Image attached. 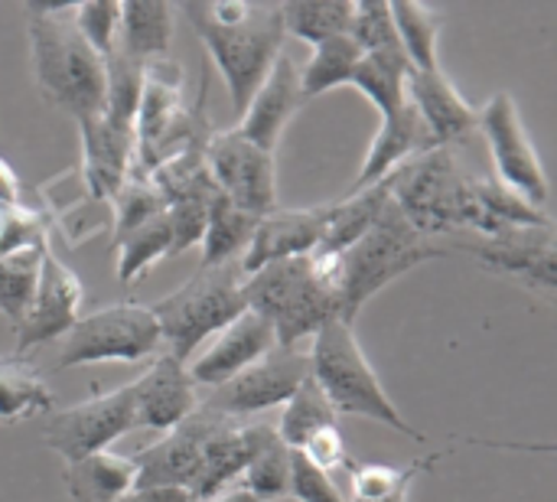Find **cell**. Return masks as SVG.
Wrapping results in <instances>:
<instances>
[{
    "mask_svg": "<svg viewBox=\"0 0 557 502\" xmlns=\"http://www.w3.org/2000/svg\"><path fill=\"white\" fill-rule=\"evenodd\" d=\"M20 248H49L46 219L23 203L0 209V255Z\"/></svg>",
    "mask_w": 557,
    "mask_h": 502,
    "instance_id": "60d3db41",
    "label": "cell"
},
{
    "mask_svg": "<svg viewBox=\"0 0 557 502\" xmlns=\"http://www.w3.org/2000/svg\"><path fill=\"white\" fill-rule=\"evenodd\" d=\"M134 428H137V421H134L131 385H121V389H111L104 395H95L88 402H78L72 408L49 415V421L42 428V441L65 464H72L88 454L108 451L114 441H121Z\"/></svg>",
    "mask_w": 557,
    "mask_h": 502,
    "instance_id": "8fae6325",
    "label": "cell"
},
{
    "mask_svg": "<svg viewBox=\"0 0 557 502\" xmlns=\"http://www.w3.org/2000/svg\"><path fill=\"white\" fill-rule=\"evenodd\" d=\"M49 248H20L0 255V314L16 327L36 291L39 265Z\"/></svg>",
    "mask_w": 557,
    "mask_h": 502,
    "instance_id": "8d00e7d4",
    "label": "cell"
},
{
    "mask_svg": "<svg viewBox=\"0 0 557 502\" xmlns=\"http://www.w3.org/2000/svg\"><path fill=\"white\" fill-rule=\"evenodd\" d=\"M183 16L193 23L196 36L209 49L235 114L248 108L251 95L284 52L281 7L268 3H183Z\"/></svg>",
    "mask_w": 557,
    "mask_h": 502,
    "instance_id": "7a4b0ae2",
    "label": "cell"
},
{
    "mask_svg": "<svg viewBox=\"0 0 557 502\" xmlns=\"http://www.w3.org/2000/svg\"><path fill=\"white\" fill-rule=\"evenodd\" d=\"M388 199H392V189H388V180H382V183H372L366 189L349 193L339 203H330L326 232H323V242L317 252L320 255H343L346 248H352L375 225V219L382 216Z\"/></svg>",
    "mask_w": 557,
    "mask_h": 502,
    "instance_id": "484cf974",
    "label": "cell"
},
{
    "mask_svg": "<svg viewBox=\"0 0 557 502\" xmlns=\"http://www.w3.org/2000/svg\"><path fill=\"white\" fill-rule=\"evenodd\" d=\"M183 65L173 56H160L144 62L140 69V98H137V114H134V170H140V163L153 154V147L163 140V134L170 131V124L180 118L183 111Z\"/></svg>",
    "mask_w": 557,
    "mask_h": 502,
    "instance_id": "ffe728a7",
    "label": "cell"
},
{
    "mask_svg": "<svg viewBox=\"0 0 557 502\" xmlns=\"http://www.w3.org/2000/svg\"><path fill=\"white\" fill-rule=\"evenodd\" d=\"M476 131H483V137H486V147H490V157L496 167V180L503 186H509L512 193H519L522 199H529L532 206L545 209L548 206V173H545L542 157L525 131L522 111L509 91L493 95L480 108Z\"/></svg>",
    "mask_w": 557,
    "mask_h": 502,
    "instance_id": "9c48e42d",
    "label": "cell"
},
{
    "mask_svg": "<svg viewBox=\"0 0 557 502\" xmlns=\"http://www.w3.org/2000/svg\"><path fill=\"white\" fill-rule=\"evenodd\" d=\"M20 180H16V173L10 170V163H3L0 160V209H10V206H16L20 203Z\"/></svg>",
    "mask_w": 557,
    "mask_h": 502,
    "instance_id": "bcb514c9",
    "label": "cell"
},
{
    "mask_svg": "<svg viewBox=\"0 0 557 502\" xmlns=\"http://www.w3.org/2000/svg\"><path fill=\"white\" fill-rule=\"evenodd\" d=\"M408 75H411V62L405 59V52H372V56H362L349 85L359 88L372 101L379 118H388L408 101L405 95Z\"/></svg>",
    "mask_w": 557,
    "mask_h": 502,
    "instance_id": "f1b7e54d",
    "label": "cell"
},
{
    "mask_svg": "<svg viewBox=\"0 0 557 502\" xmlns=\"http://www.w3.org/2000/svg\"><path fill=\"white\" fill-rule=\"evenodd\" d=\"M268 434H271L268 425L222 418V425L202 444L199 467H196V477L189 487V500L202 502L225 493L228 483L245 474V467L251 464V457L258 454V448L264 444Z\"/></svg>",
    "mask_w": 557,
    "mask_h": 502,
    "instance_id": "7402d4cb",
    "label": "cell"
},
{
    "mask_svg": "<svg viewBox=\"0 0 557 502\" xmlns=\"http://www.w3.org/2000/svg\"><path fill=\"white\" fill-rule=\"evenodd\" d=\"M212 199H180L166 206V225L173 235V255L189 252L193 245H202L206 222H209Z\"/></svg>",
    "mask_w": 557,
    "mask_h": 502,
    "instance_id": "b9f144b4",
    "label": "cell"
},
{
    "mask_svg": "<svg viewBox=\"0 0 557 502\" xmlns=\"http://www.w3.org/2000/svg\"><path fill=\"white\" fill-rule=\"evenodd\" d=\"M206 167L215 189L248 216L264 219L277 209V160L271 150L245 140L235 127L212 131L206 144Z\"/></svg>",
    "mask_w": 557,
    "mask_h": 502,
    "instance_id": "30bf717a",
    "label": "cell"
},
{
    "mask_svg": "<svg viewBox=\"0 0 557 502\" xmlns=\"http://www.w3.org/2000/svg\"><path fill=\"white\" fill-rule=\"evenodd\" d=\"M117 502H193L186 490L176 487H134L127 497H121Z\"/></svg>",
    "mask_w": 557,
    "mask_h": 502,
    "instance_id": "f6af8a7d",
    "label": "cell"
},
{
    "mask_svg": "<svg viewBox=\"0 0 557 502\" xmlns=\"http://www.w3.org/2000/svg\"><path fill=\"white\" fill-rule=\"evenodd\" d=\"M173 7L170 3H121L117 20V52L137 65L170 56V36H173Z\"/></svg>",
    "mask_w": 557,
    "mask_h": 502,
    "instance_id": "cb8c5ba5",
    "label": "cell"
},
{
    "mask_svg": "<svg viewBox=\"0 0 557 502\" xmlns=\"http://www.w3.org/2000/svg\"><path fill=\"white\" fill-rule=\"evenodd\" d=\"M137 487L131 457L101 451L65 464V490L75 502H117Z\"/></svg>",
    "mask_w": 557,
    "mask_h": 502,
    "instance_id": "d4e9b609",
    "label": "cell"
},
{
    "mask_svg": "<svg viewBox=\"0 0 557 502\" xmlns=\"http://www.w3.org/2000/svg\"><path fill=\"white\" fill-rule=\"evenodd\" d=\"M450 255L434 238H424L388 199L375 225L339 255V320L356 323V314L392 281L431 258Z\"/></svg>",
    "mask_w": 557,
    "mask_h": 502,
    "instance_id": "277c9868",
    "label": "cell"
},
{
    "mask_svg": "<svg viewBox=\"0 0 557 502\" xmlns=\"http://www.w3.org/2000/svg\"><path fill=\"white\" fill-rule=\"evenodd\" d=\"M258 216L242 212L238 206H232L222 193L212 199L209 206V222H206V235H202V261L199 268H215L225 261H242L251 235H255Z\"/></svg>",
    "mask_w": 557,
    "mask_h": 502,
    "instance_id": "f546056e",
    "label": "cell"
},
{
    "mask_svg": "<svg viewBox=\"0 0 557 502\" xmlns=\"http://www.w3.org/2000/svg\"><path fill=\"white\" fill-rule=\"evenodd\" d=\"M352 7L356 3H284L281 7V23H284V36H297L310 46L330 39V36H343L349 33L352 23Z\"/></svg>",
    "mask_w": 557,
    "mask_h": 502,
    "instance_id": "d590c367",
    "label": "cell"
},
{
    "mask_svg": "<svg viewBox=\"0 0 557 502\" xmlns=\"http://www.w3.org/2000/svg\"><path fill=\"white\" fill-rule=\"evenodd\" d=\"M82 297H85V287L75 278V271L65 268L52 252H46L29 307H26L23 320L13 327V336H16L13 356H26L36 346L62 340L78 320Z\"/></svg>",
    "mask_w": 557,
    "mask_h": 502,
    "instance_id": "4fadbf2b",
    "label": "cell"
},
{
    "mask_svg": "<svg viewBox=\"0 0 557 502\" xmlns=\"http://www.w3.org/2000/svg\"><path fill=\"white\" fill-rule=\"evenodd\" d=\"M304 88H300V65L290 56H277V62L271 65V72L264 75V82L258 85V91L251 95L248 108L238 118V134L251 144H258L261 150H277L287 124L297 118L300 105H304Z\"/></svg>",
    "mask_w": 557,
    "mask_h": 502,
    "instance_id": "e0dca14e",
    "label": "cell"
},
{
    "mask_svg": "<svg viewBox=\"0 0 557 502\" xmlns=\"http://www.w3.org/2000/svg\"><path fill=\"white\" fill-rule=\"evenodd\" d=\"M339 415L333 412V405L326 402V395L317 389L313 379H307L287 402H284V415L274 428L277 441L287 448V451H300L313 434L326 431V428H336Z\"/></svg>",
    "mask_w": 557,
    "mask_h": 502,
    "instance_id": "d6a6232c",
    "label": "cell"
},
{
    "mask_svg": "<svg viewBox=\"0 0 557 502\" xmlns=\"http://www.w3.org/2000/svg\"><path fill=\"white\" fill-rule=\"evenodd\" d=\"M127 385L134 399V421L137 428H147V431L166 434L202 405L199 385L193 382L186 363L173 359L170 353H160L150 363V369Z\"/></svg>",
    "mask_w": 557,
    "mask_h": 502,
    "instance_id": "2e32d148",
    "label": "cell"
},
{
    "mask_svg": "<svg viewBox=\"0 0 557 502\" xmlns=\"http://www.w3.org/2000/svg\"><path fill=\"white\" fill-rule=\"evenodd\" d=\"M460 252H470L483 268L496 274L519 278L532 291L555 297V225L509 229V232L483 238L480 245H460Z\"/></svg>",
    "mask_w": 557,
    "mask_h": 502,
    "instance_id": "9a60e30c",
    "label": "cell"
},
{
    "mask_svg": "<svg viewBox=\"0 0 557 502\" xmlns=\"http://www.w3.org/2000/svg\"><path fill=\"white\" fill-rule=\"evenodd\" d=\"M163 258H173V235L166 225V212L114 238V274L121 284H134L147 278V271Z\"/></svg>",
    "mask_w": 557,
    "mask_h": 502,
    "instance_id": "4dcf8cb0",
    "label": "cell"
},
{
    "mask_svg": "<svg viewBox=\"0 0 557 502\" xmlns=\"http://www.w3.org/2000/svg\"><path fill=\"white\" fill-rule=\"evenodd\" d=\"M362 49L356 46V39L349 33L343 36H330L323 42L313 46L310 59L300 65V88H304V98H317L323 91H333V88H343L352 82L359 62H362Z\"/></svg>",
    "mask_w": 557,
    "mask_h": 502,
    "instance_id": "83f0119b",
    "label": "cell"
},
{
    "mask_svg": "<svg viewBox=\"0 0 557 502\" xmlns=\"http://www.w3.org/2000/svg\"><path fill=\"white\" fill-rule=\"evenodd\" d=\"M297 454H304V457H307L317 470H323V474H333V470H339V467L349 464V448H346V438H343L339 425H336V428H326V431H320V434H313Z\"/></svg>",
    "mask_w": 557,
    "mask_h": 502,
    "instance_id": "ee69618b",
    "label": "cell"
},
{
    "mask_svg": "<svg viewBox=\"0 0 557 502\" xmlns=\"http://www.w3.org/2000/svg\"><path fill=\"white\" fill-rule=\"evenodd\" d=\"M245 268L242 261H225L215 268H199L183 287L150 304L163 353L186 363L202 343H209L222 327L248 310L245 304Z\"/></svg>",
    "mask_w": 557,
    "mask_h": 502,
    "instance_id": "8992f818",
    "label": "cell"
},
{
    "mask_svg": "<svg viewBox=\"0 0 557 502\" xmlns=\"http://www.w3.org/2000/svg\"><path fill=\"white\" fill-rule=\"evenodd\" d=\"M222 418L225 415L212 412L209 405H199L183 425H176L160 441H153L140 454H134L131 461L137 470V487H176V490L189 493L202 444L222 425Z\"/></svg>",
    "mask_w": 557,
    "mask_h": 502,
    "instance_id": "5bb4252c",
    "label": "cell"
},
{
    "mask_svg": "<svg viewBox=\"0 0 557 502\" xmlns=\"http://www.w3.org/2000/svg\"><path fill=\"white\" fill-rule=\"evenodd\" d=\"M287 497L297 502H346L336 490L333 477L317 470L304 454L290 451V490Z\"/></svg>",
    "mask_w": 557,
    "mask_h": 502,
    "instance_id": "7bdbcfd3",
    "label": "cell"
},
{
    "mask_svg": "<svg viewBox=\"0 0 557 502\" xmlns=\"http://www.w3.org/2000/svg\"><path fill=\"white\" fill-rule=\"evenodd\" d=\"M52 392L46 379L26 356H3L0 359V425H20L29 418L52 415Z\"/></svg>",
    "mask_w": 557,
    "mask_h": 502,
    "instance_id": "4316f807",
    "label": "cell"
},
{
    "mask_svg": "<svg viewBox=\"0 0 557 502\" xmlns=\"http://www.w3.org/2000/svg\"><path fill=\"white\" fill-rule=\"evenodd\" d=\"M349 36L356 39V46L372 56V52H401L398 42V29L392 20V3H372L362 0L352 7V23H349Z\"/></svg>",
    "mask_w": 557,
    "mask_h": 502,
    "instance_id": "f35d334b",
    "label": "cell"
},
{
    "mask_svg": "<svg viewBox=\"0 0 557 502\" xmlns=\"http://www.w3.org/2000/svg\"><path fill=\"white\" fill-rule=\"evenodd\" d=\"M111 209H114V212H111V235L121 238V235L140 229L144 222L163 216V212H166V203H163L160 189H157L147 176L131 173V176L124 180V186L114 193Z\"/></svg>",
    "mask_w": 557,
    "mask_h": 502,
    "instance_id": "74e56055",
    "label": "cell"
},
{
    "mask_svg": "<svg viewBox=\"0 0 557 502\" xmlns=\"http://www.w3.org/2000/svg\"><path fill=\"white\" fill-rule=\"evenodd\" d=\"M437 457L414 461L408 467L392 464H346L349 470V500H388V497H411L414 480L421 470H431Z\"/></svg>",
    "mask_w": 557,
    "mask_h": 502,
    "instance_id": "836d02e7",
    "label": "cell"
},
{
    "mask_svg": "<svg viewBox=\"0 0 557 502\" xmlns=\"http://www.w3.org/2000/svg\"><path fill=\"white\" fill-rule=\"evenodd\" d=\"M388 189L398 212L424 238H437L454 229H473L476 222L470 176L457 167V157L447 147L424 150L401 163L388 176Z\"/></svg>",
    "mask_w": 557,
    "mask_h": 502,
    "instance_id": "52a82bcc",
    "label": "cell"
},
{
    "mask_svg": "<svg viewBox=\"0 0 557 502\" xmlns=\"http://www.w3.org/2000/svg\"><path fill=\"white\" fill-rule=\"evenodd\" d=\"M245 304L271 323L277 346L300 350L304 340L339 320V255L313 252L251 271Z\"/></svg>",
    "mask_w": 557,
    "mask_h": 502,
    "instance_id": "3957f363",
    "label": "cell"
},
{
    "mask_svg": "<svg viewBox=\"0 0 557 502\" xmlns=\"http://www.w3.org/2000/svg\"><path fill=\"white\" fill-rule=\"evenodd\" d=\"M274 346H277V340H274L271 323L264 317H258L255 310H245L228 327H222L212 336V343L202 350V356H196V363L186 369L196 385L219 389L228 379H235L238 372H245L248 366H255Z\"/></svg>",
    "mask_w": 557,
    "mask_h": 502,
    "instance_id": "d6986e66",
    "label": "cell"
},
{
    "mask_svg": "<svg viewBox=\"0 0 557 502\" xmlns=\"http://www.w3.org/2000/svg\"><path fill=\"white\" fill-rule=\"evenodd\" d=\"M424 150H434L431 137H428L418 111L411 108V101H405L395 114L382 118V124H379V131H375V137L369 144V154H366V160L359 167V176L352 180L349 193L388 180L401 163H408L411 157H418Z\"/></svg>",
    "mask_w": 557,
    "mask_h": 502,
    "instance_id": "603a6c76",
    "label": "cell"
},
{
    "mask_svg": "<svg viewBox=\"0 0 557 502\" xmlns=\"http://www.w3.org/2000/svg\"><path fill=\"white\" fill-rule=\"evenodd\" d=\"M307 379H310V356L304 350L274 346L255 366H248L225 385L212 389V395L202 405H209L225 418L242 421L284 405Z\"/></svg>",
    "mask_w": 557,
    "mask_h": 502,
    "instance_id": "7c38bea8",
    "label": "cell"
},
{
    "mask_svg": "<svg viewBox=\"0 0 557 502\" xmlns=\"http://www.w3.org/2000/svg\"><path fill=\"white\" fill-rule=\"evenodd\" d=\"M405 95H408L411 108L418 111V118L431 137V147L454 150V144L467 140L480 124V108H473L441 69H434V72L411 69Z\"/></svg>",
    "mask_w": 557,
    "mask_h": 502,
    "instance_id": "44dd1931",
    "label": "cell"
},
{
    "mask_svg": "<svg viewBox=\"0 0 557 502\" xmlns=\"http://www.w3.org/2000/svg\"><path fill=\"white\" fill-rule=\"evenodd\" d=\"M160 350L163 336L150 304L121 301L88 317H78L75 327L62 336L55 363L59 369H78L95 363H144Z\"/></svg>",
    "mask_w": 557,
    "mask_h": 502,
    "instance_id": "ba28073f",
    "label": "cell"
},
{
    "mask_svg": "<svg viewBox=\"0 0 557 502\" xmlns=\"http://www.w3.org/2000/svg\"><path fill=\"white\" fill-rule=\"evenodd\" d=\"M117 20H121V3H111V0H95V3H75L72 7V23H75L78 36L104 62L117 46Z\"/></svg>",
    "mask_w": 557,
    "mask_h": 502,
    "instance_id": "ab89813d",
    "label": "cell"
},
{
    "mask_svg": "<svg viewBox=\"0 0 557 502\" xmlns=\"http://www.w3.org/2000/svg\"><path fill=\"white\" fill-rule=\"evenodd\" d=\"M310 379L317 382V389L326 395V402L333 405L336 415L346 418H369L379 421L411 441H428L411 421H405V415L398 412V405L388 399V392L382 389L375 369L369 366L356 330L343 320L326 323L313 340H310Z\"/></svg>",
    "mask_w": 557,
    "mask_h": 502,
    "instance_id": "5b68a950",
    "label": "cell"
},
{
    "mask_svg": "<svg viewBox=\"0 0 557 502\" xmlns=\"http://www.w3.org/2000/svg\"><path fill=\"white\" fill-rule=\"evenodd\" d=\"M392 20H395L398 42H401V52L411 62V69L414 72L441 69V62H437V39H441L444 16L434 7L405 0V3H392Z\"/></svg>",
    "mask_w": 557,
    "mask_h": 502,
    "instance_id": "1f68e13d",
    "label": "cell"
},
{
    "mask_svg": "<svg viewBox=\"0 0 557 502\" xmlns=\"http://www.w3.org/2000/svg\"><path fill=\"white\" fill-rule=\"evenodd\" d=\"M242 490L255 502H281L287 500L290 490V451L277 441L271 431L251 464L242 474Z\"/></svg>",
    "mask_w": 557,
    "mask_h": 502,
    "instance_id": "e575fe53",
    "label": "cell"
},
{
    "mask_svg": "<svg viewBox=\"0 0 557 502\" xmlns=\"http://www.w3.org/2000/svg\"><path fill=\"white\" fill-rule=\"evenodd\" d=\"M326 219H330V203L313 209H274L264 219H258L255 235L242 255L245 274L261 271L274 261L313 255L323 242Z\"/></svg>",
    "mask_w": 557,
    "mask_h": 502,
    "instance_id": "ac0fdd59",
    "label": "cell"
},
{
    "mask_svg": "<svg viewBox=\"0 0 557 502\" xmlns=\"http://www.w3.org/2000/svg\"><path fill=\"white\" fill-rule=\"evenodd\" d=\"M202 502H255V500L238 487V490H225V493H219V497H212V500H202Z\"/></svg>",
    "mask_w": 557,
    "mask_h": 502,
    "instance_id": "7dc6e473",
    "label": "cell"
},
{
    "mask_svg": "<svg viewBox=\"0 0 557 502\" xmlns=\"http://www.w3.org/2000/svg\"><path fill=\"white\" fill-rule=\"evenodd\" d=\"M75 3H29L26 36L29 65L39 95L62 114L85 124L104 114L108 101V65L78 36L72 23Z\"/></svg>",
    "mask_w": 557,
    "mask_h": 502,
    "instance_id": "6da1fadb",
    "label": "cell"
}]
</instances>
